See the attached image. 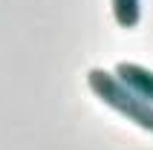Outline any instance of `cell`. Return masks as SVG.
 Wrapping results in <instances>:
<instances>
[{
    "label": "cell",
    "mask_w": 153,
    "mask_h": 150,
    "mask_svg": "<svg viewBox=\"0 0 153 150\" xmlns=\"http://www.w3.org/2000/svg\"><path fill=\"white\" fill-rule=\"evenodd\" d=\"M87 84L90 90L98 95V101H104L110 110L121 113V116L133 121L136 127L153 133V104H147L145 98H139L136 92L124 87V84L116 78V72H107V69H90L87 72Z\"/></svg>",
    "instance_id": "6da1fadb"
},
{
    "label": "cell",
    "mask_w": 153,
    "mask_h": 150,
    "mask_svg": "<svg viewBox=\"0 0 153 150\" xmlns=\"http://www.w3.org/2000/svg\"><path fill=\"white\" fill-rule=\"evenodd\" d=\"M116 78H119L124 87H130L139 98H145L147 104H153V72L147 67H139V64L121 61L119 67H116Z\"/></svg>",
    "instance_id": "7a4b0ae2"
},
{
    "label": "cell",
    "mask_w": 153,
    "mask_h": 150,
    "mask_svg": "<svg viewBox=\"0 0 153 150\" xmlns=\"http://www.w3.org/2000/svg\"><path fill=\"white\" fill-rule=\"evenodd\" d=\"M113 17L121 29H136L142 20V0H110Z\"/></svg>",
    "instance_id": "3957f363"
}]
</instances>
